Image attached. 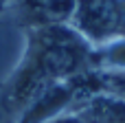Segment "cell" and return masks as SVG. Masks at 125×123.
<instances>
[{
	"mask_svg": "<svg viewBox=\"0 0 125 123\" xmlns=\"http://www.w3.org/2000/svg\"><path fill=\"white\" fill-rule=\"evenodd\" d=\"M73 123H125V99L110 92H94L79 101Z\"/></svg>",
	"mask_w": 125,
	"mask_h": 123,
	"instance_id": "2",
	"label": "cell"
},
{
	"mask_svg": "<svg viewBox=\"0 0 125 123\" xmlns=\"http://www.w3.org/2000/svg\"><path fill=\"white\" fill-rule=\"evenodd\" d=\"M94 68L125 70V37H116L94 48Z\"/></svg>",
	"mask_w": 125,
	"mask_h": 123,
	"instance_id": "4",
	"label": "cell"
},
{
	"mask_svg": "<svg viewBox=\"0 0 125 123\" xmlns=\"http://www.w3.org/2000/svg\"><path fill=\"white\" fill-rule=\"evenodd\" d=\"M70 26L94 48L125 37V0H77Z\"/></svg>",
	"mask_w": 125,
	"mask_h": 123,
	"instance_id": "1",
	"label": "cell"
},
{
	"mask_svg": "<svg viewBox=\"0 0 125 123\" xmlns=\"http://www.w3.org/2000/svg\"><path fill=\"white\" fill-rule=\"evenodd\" d=\"M77 0H18L22 20L31 29L70 24Z\"/></svg>",
	"mask_w": 125,
	"mask_h": 123,
	"instance_id": "3",
	"label": "cell"
}]
</instances>
